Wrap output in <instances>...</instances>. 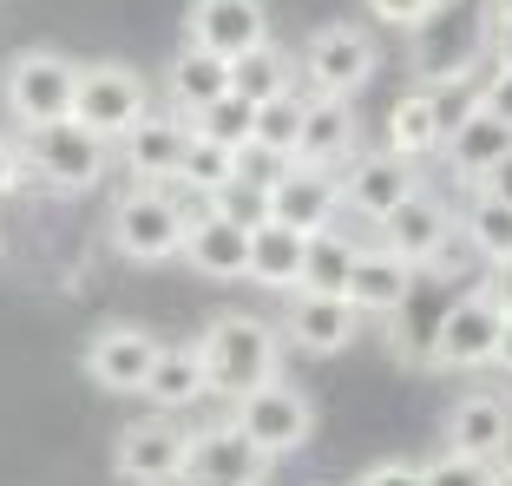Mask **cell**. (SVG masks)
Masks as SVG:
<instances>
[{"instance_id":"52a82bcc","label":"cell","mask_w":512,"mask_h":486,"mask_svg":"<svg viewBox=\"0 0 512 486\" xmlns=\"http://www.w3.org/2000/svg\"><path fill=\"white\" fill-rule=\"evenodd\" d=\"M145 106H151V92H145V79H138V66L99 60V66H79V79H73V112H66V119H79L86 132H99L112 145V138H119Z\"/></svg>"},{"instance_id":"277c9868","label":"cell","mask_w":512,"mask_h":486,"mask_svg":"<svg viewBox=\"0 0 512 486\" xmlns=\"http://www.w3.org/2000/svg\"><path fill=\"white\" fill-rule=\"evenodd\" d=\"M184 204L165 184H132L119 204H112V243H119L125 263H171L184 243Z\"/></svg>"},{"instance_id":"74e56055","label":"cell","mask_w":512,"mask_h":486,"mask_svg":"<svg viewBox=\"0 0 512 486\" xmlns=\"http://www.w3.org/2000/svg\"><path fill=\"white\" fill-rule=\"evenodd\" d=\"M355 486H421V467H414V460H381V467H368Z\"/></svg>"},{"instance_id":"ab89813d","label":"cell","mask_w":512,"mask_h":486,"mask_svg":"<svg viewBox=\"0 0 512 486\" xmlns=\"http://www.w3.org/2000/svg\"><path fill=\"white\" fill-rule=\"evenodd\" d=\"M480 191H486V198H506V204H512V152H499V165L480 178Z\"/></svg>"},{"instance_id":"ac0fdd59","label":"cell","mask_w":512,"mask_h":486,"mask_svg":"<svg viewBox=\"0 0 512 486\" xmlns=\"http://www.w3.org/2000/svg\"><path fill=\"white\" fill-rule=\"evenodd\" d=\"M447 230H453L447 204H440L434 191H421V184H414V191H407L388 217H381V243H388L401 263H414V270H421V263H434L440 250H447Z\"/></svg>"},{"instance_id":"ba28073f","label":"cell","mask_w":512,"mask_h":486,"mask_svg":"<svg viewBox=\"0 0 512 486\" xmlns=\"http://www.w3.org/2000/svg\"><path fill=\"white\" fill-rule=\"evenodd\" d=\"M270 473V454L243 434V427L217 421V427H197L184 434V486H263Z\"/></svg>"},{"instance_id":"4dcf8cb0","label":"cell","mask_w":512,"mask_h":486,"mask_svg":"<svg viewBox=\"0 0 512 486\" xmlns=\"http://www.w3.org/2000/svg\"><path fill=\"white\" fill-rule=\"evenodd\" d=\"M230 92H243V99H276V92H289V53L276 40L250 46V53H237L230 60Z\"/></svg>"},{"instance_id":"7a4b0ae2","label":"cell","mask_w":512,"mask_h":486,"mask_svg":"<svg viewBox=\"0 0 512 486\" xmlns=\"http://www.w3.org/2000/svg\"><path fill=\"white\" fill-rule=\"evenodd\" d=\"M414 33V73L427 86H467L486 66V0H440Z\"/></svg>"},{"instance_id":"7c38bea8","label":"cell","mask_w":512,"mask_h":486,"mask_svg":"<svg viewBox=\"0 0 512 486\" xmlns=\"http://www.w3.org/2000/svg\"><path fill=\"white\" fill-rule=\"evenodd\" d=\"M263 40H270L263 0H191V14H184V46H204L217 60H237Z\"/></svg>"},{"instance_id":"5b68a950","label":"cell","mask_w":512,"mask_h":486,"mask_svg":"<svg viewBox=\"0 0 512 486\" xmlns=\"http://www.w3.org/2000/svg\"><path fill=\"white\" fill-rule=\"evenodd\" d=\"M230 427H243L263 454H296V447H309V434H316V408H309V395L302 388H289V381H256V388H243V395H230Z\"/></svg>"},{"instance_id":"6da1fadb","label":"cell","mask_w":512,"mask_h":486,"mask_svg":"<svg viewBox=\"0 0 512 486\" xmlns=\"http://www.w3.org/2000/svg\"><path fill=\"white\" fill-rule=\"evenodd\" d=\"M197 362H204V388L211 395H243L256 381H270L283 362V335L263 316H217L197 335Z\"/></svg>"},{"instance_id":"83f0119b","label":"cell","mask_w":512,"mask_h":486,"mask_svg":"<svg viewBox=\"0 0 512 486\" xmlns=\"http://www.w3.org/2000/svg\"><path fill=\"white\" fill-rule=\"evenodd\" d=\"M217 92H230V60H217L204 46H184L178 60H171V112L184 119V112H197Z\"/></svg>"},{"instance_id":"603a6c76","label":"cell","mask_w":512,"mask_h":486,"mask_svg":"<svg viewBox=\"0 0 512 486\" xmlns=\"http://www.w3.org/2000/svg\"><path fill=\"white\" fill-rule=\"evenodd\" d=\"M414 296V263H401L388 243L362 250L355 270H348V303L362 309V316H394V309Z\"/></svg>"},{"instance_id":"f35d334b","label":"cell","mask_w":512,"mask_h":486,"mask_svg":"<svg viewBox=\"0 0 512 486\" xmlns=\"http://www.w3.org/2000/svg\"><path fill=\"white\" fill-rule=\"evenodd\" d=\"M486 303L499 309V316H512V257H493V276H486Z\"/></svg>"},{"instance_id":"e0dca14e","label":"cell","mask_w":512,"mask_h":486,"mask_svg":"<svg viewBox=\"0 0 512 486\" xmlns=\"http://www.w3.org/2000/svg\"><path fill=\"white\" fill-rule=\"evenodd\" d=\"M355 152H362V125H355L348 99H329V92L302 99V132H296V152H289V158H296V165L342 171Z\"/></svg>"},{"instance_id":"d4e9b609","label":"cell","mask_w":512,"mask_h":486,"mask_svg":"<svg viewBox=\"0 0 512 486\" xmlns=\"http://www.w3.org/2000/svg\"><path fill=\"white\" fill-rule=\"evenodd\" d=\"M138 395L151 401L158 414H171V408H191V401H204L211 388H204V362H197V342H158V362H151V375H145V388Z\"/></svg>"},{"instance_id":"cb8c5ba5","label":"cell","mask_w":512,"mask_h":486,"mask_svg":"<svg viewBox=\"0 0 512 486\" xmlns=\"http://www.w3.org/2000/svg\"><path fill=\"white\" fill-rule=\"evenodd\" d=\"M381 152H394V158H434L440 152V138H447V119H440V106H434V92H407V99H394L388 106V119H381Z\"/></svg>"},{"instance_id":"d590c367","label":"cell","mask_w":512,"mask_h":486,"mask_svg":"<svg viewBox=\"0 0 512 486\" xmlns=\"http://www.w3.org/2000/svg\"><path fill=\"white\" fill-rule=\"evenodd\" d=\"M434 7L440 0H368V14H375L381 27H421Z\"/></svg>"},{"instance_id":"f1b7e54d","label":"cell","mask_w":512,"mask_h":486,"mask_svg":"<svg viewBox=\"0 0 512 486\" xmlns=\"http://www.w3.org/2000/svg\"><path fill=\"white\" fill-rule=\"evenodd\" d=\"M250 119L256 106L243 99V92H217V99H204L197 112H184V132L191 138H211V145H230V152H250Z\"/></svg>"},{"instance_id":"7bdbcfd3","label":"cell","mask_w":512,"mask_h":486,"mask_svg":"<svg viewBox=\"0 0 512 486\" xmlns=\"http://www.w3.org/2000/svg\"><path fill=\"white\" fill-rule=\"evenodd\" d=\"M493 486H512V447H506V454L493 460Z\"/></svg>"},{"instance_id":"484cf974","label":"cell","mask_w":512,"mask_h":486,"mask_svg":"<svg viewBox=\"0 0 512 486\" xmlns=\"http://www.w3.org/2000/svg\"><path fill=\"white\" fill-rule=\"evenodd\" d=\"M302 230H289V224H256L250 230V263H243V276H250V283H263V289H296L302 283Z\"/></svg>"},{"instance_id":"5bb4252c","label":"cell","mask_w":512,"mask_h":486,"mask_svg":"<svg viewBox=\"0 0 512 486\" xmlns=\"http://www.w3.org/2000/svg\"><path fill=\"white\" fill-rule=\"evenodd\" d=\"M112 473L125 486H171L184 473V427L171 421H132L112 441Z\"/></svg>"},{"instance_id":"8992f818","label":"cell","mask_w":512,"mask_h":486,"mask_svg":"<svg viewBox=\"0 0 512 486\" xmlns=\"http://www.w3.org/2000/svg\"><path fill=\"white\" fill-rule=\"evenodd\" d=\"M302 79L316 92H329V99H355V92L375 79L381 53H375V33L368 27H348V20H335V27L309 33V46H302Z\"/></svg>"},{"instance_id":"4316f807","label":"cell","mask_w":512,"mask_h":486,"mask_svg":"<svg viewBox=\"0 0 512 486\" xmlns=\"http://www.w3.org/2000/svg\"><path fill=\"white\" fill-rule=\"evenodd\" d=\"M362 257V243L342 237V230H316V237L302 243V283L296 289H322V296H348V270Z\"/></svg>"},{"instance_id":"e575fe53","label":"cell","mask_w":512,"mask_h":486,"mask_svg":"<svg viewBox=\"0 0 512 486\" xmlns=\"http://www.w3.org/2000/svg\"><path fill=\"white\" fill-rule=\"evenodd\" d=\"M421 486H493V460H473V454L440 447V454L421 467Z\"/></svg>"},{"instance_id":"4fadbf2b","label":"cell","mask_w":512,"mask_h":486,"mask_svg":"<svg viewBox=\"0 0 512 486\" xmlns=\"http://www.w3.org/2000/svg\"><path fill=\"white\" fill-rule=\"evenodd\" d=\"M158 362V335L138 329V322H106V329L86 342V375L106 388V395H138Z\"/></svg>"},{"instance_id":"3957f363","label":"cell","mask_w":512,"mask_h":486,"mask_svg":"<svg viewBox=\"0 0 512 486\" xmlns=\"http://www.w3.org/2000/svg\"><path fill=\"white\" fill-rule=\"evenodd\" d=\"M20 165H33V178H46L53 191H92L106 178V138L79 119L20 125Z\"/></svg>"},{"instance_id":"8d00e7d4","label":"cell","mask_w":512,"mask_h":486,"mask_svg":"<svg viewBox=\"0 0 512 486\" xmlns=\"http://www.w3.org/2000/svg\"><path fill=\"white\" fill-rule=\"evenodd\" d=\"M473 99H480L486 112H499V119L512 125V66H493V73H486L480 86H473Z\"/></svg>"},{"instance_id":"1f68e13d","label":"cell","mask_w":512,"mask_h":486,"mask_svg":"<svg viewBox=\"0 0 512 486\" xmlns=\"http://www.w3.org/2000/svg\"><path fill=\"white\" fill-rule=\"evenodd\" d=\"M211 211L217 217H230V224H243V230H256V224H270V171H230L224 184L211 191Z\"/></svg>"},{"instance_id":"ffe728a7","label":"cell","mask_w":512,"mask_h":486,"mask_svg":"<svg viewBox=\"0 0 512 486\" xmlns=\"http://www.w3.org/2000/svg\"><path fill=\"white\" fill-rule=\"evenodd\" d=\"M440 152H447V171H453L460 184H480L486 171L499 165V152H512V125L499 119V112H486L480 99H473V106L447 125Z\"/></svg>"},{"instance_id":"44dd1931","label":"cell","mask_w":512,"mask_h":486,"mask_svg":"<svg viewBox=\"0 0 512 486\" xmlns=\"http://www.w3.org/2000/svg\"><path fill=\"white\" fill-rule=\"evenodd\" d=\"M184 119L178 112H138L132 125L119 132V145H125V165H132V178L138 184H171V171H178V158H184Z\"/></svg>"},{"instance_id":"9a60e30c","label":"cell","mask_w":512,"mask_h":486,"mask_svg":"<svg viewBox=\"0 0 512 486\" xmlns=\"http://www.w3.org/2000/svg\"><path fill=\"white\" fill-rule=\"evenodd\" d=\"M421 184V171H414V158H394V152H355L342 165V178H335V191H342V204L355 217H388L394 204L407 198Z\"/></svg>"},{"instance_id":"b9f144b4","label":"cell","mask_w":512,"mask_h":486,"mask_svg":"<svg viewBox=\"0 0 512 486\" xmlns=\"http://www.w3.org/2000/svg\"><path fill=\"white\" fill-rule=\"evenodd\" d=\"M493 362L512 375V316H499V349H493Z\"/></svg>"},{"instance_id":"30bf717a","label":"cell","mask_w":512,"mask_h":486,"mask_svg":"<svg viewBox=\"0 0 512 486\" xmlns=\"http://www.w3.org/2000/svg\"><path fill=\"white\" fill-rule=\"evenodd\" d=\"M493 349H499V309L486 303V289H467L460 303L440 309L434 322V362L440 368H493Z\"/></svg>"},{"instance_id":"2e32d148","label":"cell","mask_w":512,"mask_h":486,"mask_svg":"<svg viewBox=\"0 0 512 486\" xmlns=\"http://www.w3.org/2000/svg\"><path fill=\"white\" fill-rule=\"evenodd\" d=\"M289 349L316 355V362H329V355H342L348 342H355V329H362V309L348 303V296H322V289H296V303H289Z\"/></svg>"},{"instance_id":"f546056e","label":"cell","mask_w":512,"mask_h":486,"mask_svg":"<svg viewBox=\"0 0 512 486\" xmlns=\"http://www.w3.org/2000/svg\"><path fill=\"white\" fill-rule=\"evenodd\" d=\"M296 132H302V92H276V99H256V119H250V152L263 158H289L296 152Z\"/></svg>"},{"instance_id":"d6986e66","label":"cell","mask_w":512,"mask_h":486,"mask_svg":"<svg viewBox=\"0 0 512 486\" xmlns=\"http://www.w3.org/2000/svg\"><path fill=\"white\" fill-rule=\"evenodd\" d=\"M178 257L191 263L197 276H211V283H237L243 263H250V230L230 224V217H217L211 204H204V211L184 217V243H178Z\"/></svg>"},{"instance_id":"d6a6232c","label":"cell","mask_w":512,"mask_h":486,"mask_svg":"<svg viewBox=\"0 0 512 486\" xmlns=\"http://www.w3.org/2000/svg\"><path fill=\"white\" fill-rule=\"evenodd\" d=\"M243 158L230 152V145H211V138H184V158H178V171H171V184H184V191H197V198H211L217 184L237 171Z\"/></svg>"},{"instance_id":"8fae6325","label":"cell","mask_w":512,"mask_h":486,"mask_svg":"<svg viewBox=\"0 0 512 486\" xmlns=\"http://www.w3.org/2000/svg\"><path fill=\"white\" fill-rule=\"evenodd\" d=\"M335 211H342L335 171L296 165V158H283V171H270V217H276V224L302 230V237H316V230L335 224Z\"/></svg>"},{"instance_id":"9c48e42d","label":"cell","mask_w":512,"mask_h":486,"mask_svg":"<svg viewBox=\"0 0 512 486\" xmlns=\"http://www.w3.org/2000/svg\"><path fill=\"white\" fill-rule=\"evenodd\" d=\"M73 79H79V66L66 60V53L33 46V53H20V60L7 66V112H14L20 125L66 119V112H73Z\"/></svg>"},{"instance_id":"60d3db41","label":"cell","mask_w":512,"mask_h":486,"mask_svg":"<svg viewBox=\"0 0 512 486\" xmlns=\"http://www.w3.org/2000/svg\"><path fill=\"white\" fill-rule=\"evenodd\" d=\"M20 171H27V165H20V158L7 152V145H0V198H7V191H14V178H20Z\"/></svg>"},{"instance_id":"836d02e7","label":"cell","mask_w":512,"mask_h":486,"mask_svg":"<svg viewBox=\"0 0 512 486\" xmlns=\"http://www.w3.org/2000/svg\"><path fill=\"white\" fill-rule=\"evenodd\" d=\"M467 237H473V250H480L486 263L493 257H512V204L506 198H473V211H467Z\"/></svg>"},{"instance_id":"7402d4cb","label":"cell","mask_w":512,"mask_h":486,"mask_svg":"<svg viewBox=\"0 0 512 486\" xmlns=\"http://www.w3.org/2000/svg\"><path fill=\"white\" fill-rule=\"evenodd\" d=\"M447 447L473 460H499L512 447V401L499 395H460L447 408Z\"/></svg>"}]
</instances>
